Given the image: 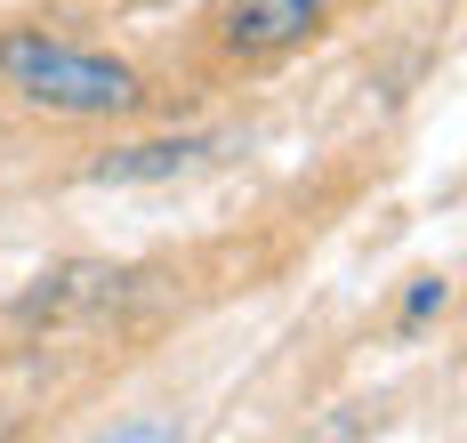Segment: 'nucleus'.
Segmentation results:
<instances>
[{
    "label": "nucleus",
    "instance_id": "obj_2",
    "mask_svg": "<svg viewBox=\"0 0 467 443\" xmlns=\"http://www.w3.org/2000/svg\"><path fill=\"white\" fill-rule=\"evenodd\" d=\"M338 16V0H218V49L242 65H275V57L306 49Z\"/></svg>",
    "mask_w": 467,
    "mask_h": 443
},
{
    "label": "nucleus",
    "instance_id": "obj_3",
    "mask_svg": "<svg viewBox=\"0 0 467 443\" xmlns=\"http://www.w3.org/2000/svg\"><path fill=\"white\" fill-rule=\"evenodd\" d=\"M210 153V138H153V146H121L105 153V161H89L97 186H138V178H178V170H193Z\"/></svg>",
    "mask_w": 467,
    "mask_h": 443
},
{
    "label": "nucleus",
    "instance_id": "obj_4",
    "mask_svg": "<svg viewBox=\"0 0 467 443\" xmlns=\"http://www.w3.org/2000/svg\"><path fill=\"white\" fill-rule=\"evenodd\" d=\"M443 298H451V283H443V274H420V283H411V298H403V323H427V314H443Z\"/></svg>",
    "mask_w": 467,
    "mask_h": 443
},
{
    "label": "nucleus",
    "instance_id": "obj_1",
    "mask_svg": "<svg viewBox=\"0 0 467 443\" xmlns=\"http://www.w3.org/2000/svg\"><path fill=\"white\" fill-rule=\"evenodd\" d=\"M0 89L48 121H138L153 89L130 57L65 41L48 25H0Z\"/></svg>",
    "mask_w": 467,
    "mask_h": 443
}]
</instances>
